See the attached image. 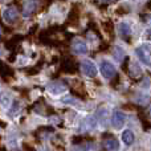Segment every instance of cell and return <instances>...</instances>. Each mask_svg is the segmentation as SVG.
<instances>
[{"label": "cell", "mask_w": 151, "mask_h": 151, "mask_svg": "<svg viewBox=\"0 0 151 151\" xmlns=\"http://www.w3.org/2000/svg\"><path fill=\"white\" fill-rule=\"evenodd\" d=\"M113 56H114L115 60L121 61L123 57H125V53H123V49L121 47H114V50H113Z\"/></svg>", "instance_id": "cell-18"}, {"label": "cell", "mask_w": 151, "mask_h": 151, "mask_svg": "<svg viewBox=\"0 0 151 151\" xmlns=\"http://www.w3.org/2000/svg\"><path fill=\"white\" fill-rule=\"evenodd\" d=\"M101 73L105 78L110 80V78H113L114 76H117V70H115L113 64H110L109 61H104V63H101Z\"/></svg>", "instance_id": "cell-4"}, {"label": "cell", "mask_w": 151, "mask_h": 151, "mask_svg": "<svg viewBox=\"0 0 151 151\" xmlns=\"http://www.w3.org/2000/svg\"><path fill=\"white\" fill-rule=\"evenodd\" d=\"M0 102H1V105L3 106H9V104H11V97H9V94L8 93H4L3 91L1 94H0Z\"/></svg>", "instance_id": "cell-19"}, {"label": "cell", "mask_w": 151, "mask_h": 151, "mask_svg": "<svg viewBox=\"0 0 151 151\" xmlns=\"http://www.w3.org/2000/svg\"><path fill=\"white\" fill-rule=\"evenodd\" d=\"M3 19H4V20L7 21L8 24L16 23V21H17V19H19V12H17V9H16L13 5L8 7L7 9L4 11V13H3Z\"/></svg>", "instance_id": "cell-5"}, {"label": "cell", "mask_w": 151, "mask_h": 151, "mask_svg": "<svg viewBox=\"0 0 151 151\" xmlns=\"http://www.w3.org/2000/svg\"><path fill=\"white\" fill-rule=\"evenodd\" d=\"M68 86L63 82V81H52L47 85V90L49 91L53 96H58V94H63L64 91H66Z\"/></svg>", "instance_id": "cell-2"}, {"label": "cell", "mask_w": 151, "mask_h": 151, "mask_svg": "<svg viewBox=\"0 0 151 151\" xmlns=\"http://www.w3.org/2000/svg\"><path fill=\"white\" fill-rule=\"evenodd\" d=\"M150 40H151V35H150Z\"/></svg>", "instance_id": "cell-24"}, {"label": "cell", "mask_w": 151, "mask_h": 151, "mask_svg": "<svg viewBox=\"0 0 151 151\" xmlns=\"http://www.w3.org/2000/svg\"><path fill=\"white\" fill-rule=\"evenodd\" d=\"M0 1H5V0H0Z\"/></svg>", "instance_id": "cell-23"}, {"label": "cell", "mask_w": 151, "mask_h": 151, "mask_svg": "<svg viewBox=\"0 0 151 151\" xmlns=\"http://www.w3.org/2000/svg\"><path fill=\"white\" fill-rule=\"evenodd\" d=\"M12 74H13L12 69L8 68L4 63H1V61H0V76H1V77H4V78H7V77H9V76H12Z\"/></svg>", "instance_id": "cell-15"}, {"label": "cell", "mask_w": 151, "mask_h": 151, "mask_svg": "<svg viewBox=\"0 0 151 151\" xmlns=\"http://www.w3.org/2000/svg\"><path fill=\"white\" fill-rule=\"evenodd\" d=\"M96 127V119L93 117H88L85 121H83V127L82 130L88 131V130H93Z\"/></svg>", "instance_id": "cell-14"}, {"label": "cell", "mask_w": 151, "mask_h": 151, "mask_svg": "<svg viewBox=\"0 0 151 151\" xmlns=\"http://www.w3.org/2000/svg\"><path fill=\"white\" fill-rule=\"evenodd\" d=\"M104 145H105V147H106L107 151H118L119 150V143H118V141L115 138L105 139Z\"/></svg>", "instance_id": "cell-11"}, {"label": "cell", "mask_w": 151, "mask_h": 151, "mask_svg": "<svg viewBox=\"0 0 151 151\" xmlns=\"http://www.w3.org/2000/svg\"><path fill=\"white\" fill-rule=\"evenodd\" d=\"M68 21L69 23H72V24H74V23H77L78 21V8H77V5H76L73 9L70 11L69 17H68Z\"/></svg>", "instance_id": "cell-17"}, {"label": "cell", "mask_w": 151, "mask_h": 151, "mask_svg": "<svg viewBox=\"0 0 151 151\" xmlns=\"http://www.w3.org/2000/svg\"><path fill=\"white\" fill-rule=\"evenodd\" d=\"M81 70H82V73L85 76H88V77H96L97 73H98V70H97V66L94 65L93 63H91L90 60H83L82 63H81L80 65Z\"/></svg>", "instance_id": "cell-3"}, {"label": "cell", "mask_w": 151, "mask_h": 151, "mask_svg": "<svg viewBox=\"0 0 151 151\" xmlns=\"http://www.w3.org/2000/svg\"><path fill=\"white\" fill-rule=\"evenodd\" d=\"M36 11V0H28L24 5V16H29Z\"/></svg>", "instance_id": "cell-12"}, {"label": "cell", "mask_w": 151, "mask_h": 151, "mask_svg": "<svg viewBox=\"0 0 151 151\" xmlns=\"http://www.w3.org/2000/svg\"><path fill=\"white\" fill-rule=\"evenodd\" d=\"M118 31H119V35L123 40H130V36H131V29L129 27L127 23H119L118 25Z\"/></svg>", "instance_id": "cell-9"}, {"label": "cell", "mask_w": 151, "mask_h": 151, "mask_svg": "<svg viewBox=\"0 0 151 151\" xmlns=\"http://www.w3.org/2000/svg\"><path fill=\"white\" fill-rule=\"evenodd\" d=\"M149 114L151 115V105H150V107H149Z\"/></svg>", "instance_id": "cell-22"}, {"label": "cell", "mask_w": 151, "mask_h": 151, "mask_svg": "<svg viewBox=\"0 0 151 151\" xmlns=\"http://www.w3.org/2000/svg\"><path fill=\"white\" fill-rule=\"evenodd\" d=\"M135 53H137V56H138V58L143 64H146L147 66L151 65V48L146 47V45H142V47L137 48Z\"/></svg>", "instance_id": "cell-1"}, {"label": "cell", "mask_w": 151, "mask_h": 151, "mask_svg": "<svg viewBox=\"0 0 151 151\" xmlns=\"http://www.w3.org/2000/svg\"><path fill=\"white\" fill-rule=\"evenodd\" d=\"M122 141H123V143L125 145H133V142H134V134H133V131L131 130H125L122 133Z\"/></svg>", "instance_id": "cell-13"}, {"label": "cell", "mask_w": 151, "mask_h": 151, "mask_svg": "<svg viewBox=\"0 0 151 151\" xmlns=\"http://www.w3.org/2000/svg\"><path fill=\"white\" fill-rule=\"evenodd\" d=\"M129 12H130V9H129V8H125V5H122L121 8L117 9V13H119V15H122V13H129Z\"/></svg>", "instance_id": "cell-20"}, {"label": "cell", "mask_w": 151, "mask_h": 151, "mask_svg": "<svg viewBox=\"0 0 151 151\" xmlns=\"http://www.w3.org/2000/svg\"><path fill=\"white\" fill-rule=\"evenodd\" d=\"M102 28H104V31L106 32L109 36H113V33H114V25H113V23L110 20L104 21V23H102Z\"/></svg>", "instance_id": "cell-16"}, {"label": "cell", "mask_w": 151, "mask_h": 151, "mask_svg": "<svg viewBox=\"0 0 151 151\" xmlns=\"http://www.w3.org/2000/svg\"><path fill=\"white\" fill-rule=\"evenodd\" d=\"M61 72L64 73H76L77 72V64L73 58H64L61 61Z\"/></svg>", "instance_id": "cell-7"}, {"label": "cell", "mask_w": 151, "mask_h": 151, "mask_svg": "<svg viewBox=\"0 0 151 151\" xmlns=\"http://www.w3.org/2000/svg\"><path fill=\"white\" fill-rule=\"evenodd\" d=\"M101 1H104V3H110V1H114V0H101Z\"/></svg>", "instance_id": "cell-21"}, {"label": "cell", "mask_w": 151, "mask_h": 151, "mask_svg": "<svg viewBox=\"0 0 151 151\" xmlns=\"http://www.w3.org/2000/svg\"><path fill=\"white\" fill-rule=\"evenodd\" d=\"M125 121H126V115L123 114L122 111H114L113 113V117H111V123H113V127L119 130L122 129V126L125 125Z\"/></svg>", "instance_id": "cell-6"}, {"label": "cell", "mask_w": 151, "mask_h": 151, "mask_svg": "<svg viewBox=\"0 0 151 151\" xmlns=\"http://www.w3.org/2000/svg\"><path fill=\"white\" fill-rule=\"evenodd\" d=\"M126 72L130 74L131 78H139L141 77V74H142L141 68H139V65L137 63H130L129 64V68H127V70Z\"/></svg>", "instance_id": "cell-10"}, {"label": "cell", "mask_w": 151, "mask_h": 151, "mask_svg": "<svg viewBox=\"0 0 151 151\" xmlns=\"http://www.w3.org/2000/svg\"><path fill=\"white\" fill-rule=\"evenodd\" d=\"M72 49H73V52L76 55H86L88 53V45L81 39H76L72 42Z\"/></svg>", "instance_id": "cell-8"}]
</instances>
